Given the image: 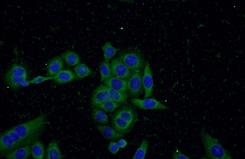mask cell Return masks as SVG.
<instances>
[{"label":"cell","instance_id":"cell-2","mask_svg":"<svg viewBox=\"0 0 245 159\" xmlns=\"http://www.w3.org/2000/svg\"><path fill=\"white\" fill-rule=\"evenodd\" d=\"M200 137L208 159L232 158L229 151L221 146L218 139L212 137L204 128L201 131Z\"/></svg>","mask_w":245,"mask_h":159},{"label":"cell","instance_id":"cell-22","mask_svg":"<svg viewBox=\"0 0 245 159\" xmlns=\"http://www.w3.org/2000/svg\"><path fill=\"white\" fill-rule=\"evenodd\" d=\"M105 60L108 61L117 53L119 49L112 46L110 42H106L102 47Z\"/></svg>","mask_w":245,"mask_h":159},{"label":"cell","instance_id":"cell-4","mask_svg":"<svg viewBox=\"0 0 245 159\" xmlns=\"http://www.w3.org/2000/svg\"><path fill=\"white\" fill-rule=\"evenodd\" d=\"M118 58L128 68L131 73L143 69L146 63L143 55L136 50L124 52Z\"/></svg>","mask_w":245,"mask_h":159},{"label":"cell","instance_id":"cell-24","mask_svg":"<svg viewBox=\"0 0 245 159\" xmlns=\"http://www.w3.org/2000/svg\"><path fill=\"white\" fill-rule=\"evenodd\" d=\"M100 71L101 82L111 76L110 65L108 61L105 60L102 62L100 66Z\"/></svg>","mask_w":245,"mask_h":159},{"label":"cell","instance_id":"cell-6","mask_svg":"<svg viewBox=\"0 0 245 159\" xmlns=\"http://www.w3.org/2000/svg\"><path fill=\"white\" fill-rule=\"evenodd\" d=\"M130 101L134 106L143 109H167L169 108L154 98L143 100L131 98Z\"/></svg>","mask_w":245,"mask_h":159},{"label":"cell","instance_id":"cell-21","mask_svg":"<svg viewBox=\"0 0 245 159\" xmlns=\"http://www.w3.org/2000/svg\"><path fill=\"white\" fill-rule=\"evenodd\" d=\"M61 57L65 60L69 65L74 66L78 64L80 61V58L75 52L68 51L62 53Z\"/></svg>","mask_w":245,"mask_h":159},{"label":"cell","instance_id":"cell-3","mask_svg":"<svg viewBox=\"0 0 245 159\" xmlns=\"http://www.w3.org/2000/svg\"><path fill=\"white\" fill-rule=\"evenodd\" d=\"M28 78L27 72L23 66L17 63L13 64L5 76L6 84L11 88L17 89L21 86L22 83Z\"/></svg>","mask_w":245,"mask_h":159},{"label":"cell","instance_id":"cell-27","mask_svg":"<svg viewBox=\"0 0 245 159\" xmlns=\"http://www.w3.org/2000/svg\"><path fill=\"white\" fill-rule=\"evenodd\" d=\"M53 76L44 77L39 76L28 81L30 83L38 84L45 81L53 79Z\"/></svg>","mask_w":245,"mask_h":159},{"label":"cell","instance_id":"cell-31","mask_svg":"<svg viewBox=\"0 0 245 159\" xmlns=\"http://www.w3.org/2000/svg\"><path fill=\"white\" fill-rule=\"evenodd\" d=\"M30 83L28 81L25 80L22 83L21 86L24 87H27L30 85Z\"/></svg>","mask_w":245,"mask_h":159},{"label":"cell","instance_id":"cell-1","mask_svg":"<svg viewBox=\"0 0 245 159\" xmlns=\"http://www.w3.org/2000/svg\"><path fill=\"white\" fill-rule=\"evenodd\" d=\"M48 123L47 115L42 113L34 119L5 130L0 135V157H4L18 148L31 145L41 136Z\"/></svg>","mask_w":245,"mask_h":159},{"label":"cell","instance_id":"cell-17","mask_svg":"<svg viewBox=\"0 0 245 159\" xmlns=\"http://www.w3.org/2000/svg\"><path fill=\"white\" fill-rule=\"evenodd\" d=\"M62 153L56 141L52 140L48 144L46 153V159H61Z\"/></svg>","mask_w":245,"mask_h":159},{"label":"cell","instance_id":"cell-28","mask_svg":"<svg viewBox=\"0 0 245 159\" xmlns=\"http://www.w3.org/2000/svg\"><path fill=\"white\" fill-rule=\"evenodd\" d=\"M173 159H191V158L182 153L179 149L175 147V150L172 153Z\"/></svg>","mask_w":245,"mask_h":159},{"label":"cell","instance_id":"cell-7","mask_svg":"<svg viewBox=\"0 0 245 159\" xmlns=\"http://www.w3.org/2000/svg\"><path fill=\"white\" fill-rule=\"evenodd\" d=\"M110 65L111 76L127 80L131 74L128 68L118 57L113 59Z\"/></svg>","mask_w":245,"mask_h":159},{"label":"cell","instance_id":"cell-13","mask_svg":"<svg viewBox=\"0 0 245 159\" xmlns=\"http://www.w3.org/2000/svg\"><path fill=\"white\" fill-rule=\"evenodd\" d=\"M31 154V146L28 145L17 148L7 153L4 157L8 159H26Z\"/></svg>","mask_w":245,"mask_h":159},{"label":"cell","instance_id":"cell-23","mask_svg":"<svg viewBox=\"0 0 245 159\" xmlns=\"http://www.w3.org/2000/svg\"><path fill=\"white\" fill-rule=\"evenodd\" d=\"M76 75L79 79L83 78L91 74L92 71L85 64H80L74 68Z\"/></svg>","mask_w":245,"mask_h":159},{"label":"cell","instance_id":"cell-12","mask_svg":"<svg viewBox=\"0 0 245 159\" xmlns=\"http://www.w3.org/2000/svg\"><path fill=\"white\" fill-rule=\"evenodd\" d=\"M111 123L113 129L117 132L123 134L129 133L134 127L120 117L115 115L112 118Z\"/></svg>","mask_w":245,"mask_h":159},{"label":"cell","instance_id":"cell-26","mask_svg":"<svg viewBox=\"0 0 245 159\" xmlns=\"http://www.w3.org/2000/svg\"><path fill=\"white\" fill-rule=\"evenodd\" d=\"M121 104L112 101H108L98 105L96 107L106 112H112L121 105Z\"/></svg>","mask_w":245,"mask_h":159},{"label":"cell","instance_id":"cell-15","mask_svg":"<svg viewBox=\"0 0 245 159\" xmlns=\"http://www.w3.org/2000/svg\"><path fill=\"white\" fill-rule=\"evenodd\" d=\"M64 66L62 57L56 56L51 60L48 62L47 72L50 76H53L62 70Z\"/></svg>","mask_w":245,"mask_h":159},{"label":"cell","instance_id":"cell-5","mask_svg":"<svg viewBox=\"0 0 245 159\" xmlns=\"http://www.w3.org/2000/svg\"><path fill=\"white\" fill-rule=\"evenodd\" d=\"M143 72L141 70L131 73L127 79L129 96L132 98H138L142 93Z\"/></svg>","mask_w":245,"mask_h":159},{"label":"cell","instance_id":"cell-29","mask_svg":"<svg viewBox=\"0 0 245 159\" xmlns=\"http://www.w3.org/2000/svg\"><path fill=\"white\" fill-rule=\"evenodd\" d=\"M117 143L111 141L109 143L108 146V150L111 153L114 154H116L119 149Z\"/></svg>","mask_w":245,"mask_h":159},{"label":"cell","instance_id":"cell-16","mask_svg":"<svg viewBox=\"0 0 245 159\" xmlns=\"http://www.w3.org/2000/svg\"><path fill=\"white\" fill-rule=\"evenodd\" d=\"M53 77V80L56 83L61 84L72 81L75 78L76 76L71 70L63 69Z\"/></svg>","mask_w":245,"mask_h":159},{"label":"cell","instance_id":"cell-8","mask_svg":"<svg viewBox=\"0 0 245 159\" xmlns=\"http://www.w3.org/2000/svg\"><path fill=\"white\" fill-rule=\"evenodd\" d=\"M114 115L120 117L133 126L138 117V113L134 106L131 105L121 107L115 112Z\"/></svg>","mask_w":245,"mask_h":159},{"label":"cell","instance_id":"cell-25","mask_svg":"<svg viewBox=\"0 0 245 159\" xmlns=\"http://www.w3.org/2000/svg\"><path fill=\"white\" fill-rule=\"evenodd\" d=\"M149 142L148 141L143 140L141 144L136 150L133 159H143L144 158L148 146Z\"/></svg>","mask_w":245,"mask_h":159},{"label":"cell","instance_id":"cell-18","mask_svg":"<svg viewBox=\"0 0 245 159\" xmlns=\"http://www.w3.org/2000/svg\"><path fill=\"white\" fill-rule=\"evenodd\" d=\"M31 146V154L35 159H43L45 155L44 145L38 139L33 143Z\"/></svg>","mask_w":245,"mask_h":159},{"label":"cell","instance_id":"cell-9","mask_svg":"<svg viewBox=\"0 0 245 159\" xmlns=\"http://www.w3.org/2000/svg\"><path fill=\"white\" fill-rule=\"evenodd\" d=\"M111 101L107 86L102 84L94 91L92 96L90 104L92 108L105 102Z\"/></svg>","mask_w":245,"mask_h":159},{"label":"cell","instance_id":"cell-10","mask_svg":"<svg viewBox=\"0 0 245 159\" xmlns=\"http://www.w3.org/2000/svg\"><path fill=\"white\" fill-rule=\"evenodd\" d=\"M143 83L145 91L144 98H147L149 97L152 94L153 84L152 73L148 62H146L144 68L143 77Z\"/></svg>","mask_w":245,"mask_h":159},{"label":"cell","instance_id":"cell-30","mask_svg":"<svg viewBox=\"0 0 245 159\" xmlns=\"http://www.w3.org/2000/svg\"><path fill=\"white\" fill-rule=\"evenodd\" d=\"M117 143L119 147L121 148L125 147L127 144L126 141L122 139H120L117 142Z\"/></svg>","mask_w":245,"mask_h":159},{"label":"cell","instance_id":"cell-11","mask_svg":"<svg viewBox=\"0 0 245 159\" xmlns=\"http://www.w3.org/2000/svg\"><path fill=\"white\" fill-rule=\"evenodd\" d=\"M107 86L122 93H126L128 91L127 80L111 76L104 81Z\"/></svg>","mask_w":245,"mask_h":159},{"label":"cell","instance_id":"cell-19","mask_svg":"<svg viewBox=\"0 0 245 159\" xmlns=\"http://www.w3.org/2000/svg\"><path fill=\"white\" fill-rule=\"evenodd\" d=\"M92 117L96 122L100 124H105L108 123L109 119L106 113L97 107L92 108Z\"/></svg>","mask_w":245,"mask_h":159},{"label":"cell","instance_id":"cell-20","mask_svg":"<svg viewBox=\"0 0 245 159\" xmlns=\"http://www.w3.org/2000/svg\"><path fill=\"white\" fill-rule=\"evenodd\" d=\"M111 101L119 103H124L127 101L129 95L127 93H122L107 86Z\"/></svg>","mask_w":245,"mask_h":159},{"label":"cell","instance_id":"cell-14","mask_svg":"<svg viewBox=\"0 0 245 159\" xmlns=\"http://www.w3.org/2000/svg\"><path fill=\"white\" fill-rule=\"evenodd\" d=\"M96 128L104 138L108 140H116L122 138L125 135V134L117 132L109 126L98 125Z\"/></svg>","mask_w":245,"mask_h":159}]
</instances>
